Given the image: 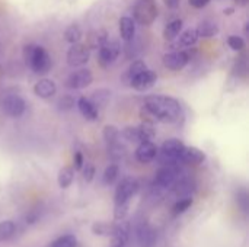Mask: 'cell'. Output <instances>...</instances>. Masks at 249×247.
I'll return each instance as SVG.
<instances>
[{
  "label": "cell",
  "instance_id": "6da1fadb",
  "mask_svg": "<svg viewBox=\"0 0 249 247\" xmlns=\"http://www.w3.org/2000/svg\"><path fill=\"white\" fill-rule=\"evenodd\" d=\"M144 109L155 121L163 124H178L184 118V109L181 103L175 98L165 95L147 96L144 100Z\"/></svg>",
  "mask_w": 249,
  "mask_h": 247
},
{
  "label": "cell",
  "instance_id": "ac0fdd59",
  "mask_svg": "<svg viewBox=\"0 0 249 247\" xmlns=\"http://www.w3.org/2000/svg\"><path fill=\"white\" fill-rule=\"evenodd\" d=\"M108 41V33L105 29H95L88 35L86 45L89 49H99Z\"/></svg>",
  "mask_w": 249,
  "mask_h": 247
},
{
  "label": "cell",
  "instance_id": "7a4b0ae2",
  "mask_svg": "<svg viewBox=\"0 0 249 247\" xmlns=\"http://www.w3.org/2000/svg\"><path fill=\"white\" fill-rule=\"evenodd\" d=\"M23 60H25V64L35 74H39V76L47 74L53 66L50 54L41 45H34V44L26 45L23 48Z\"/></svg>",
  "mask_w": 249,
  "mask_h": 247
},
{
  "label": "cell",
  "instance_id": "d4e9b609",
  "mask_svg": "<svg viewBox=\"0 0 249 247\" xmlns=\"http://www.w3.org/2000/svg\"><path fill=\"white\" fill-rule=\"evenodd\" d=\"M109 95L111 92L107 89H98L92 93V99H89L96 108H104L107 105V102L109 100Z\"/></svg>",
  "mask_w": 249,
  "mask_h": 247
},
{
  "label": "cell",
  "instance_id": "9a60e30c",
  "mask_svg": "<svg viewBox=\"0 0 249 247\" xmlns=\"http://www.w3.org/2000/svg\"><path fill=\"white\" fill-rule=\"evenodd\" d=\"M206 160V153L197 147H184L181 153V162L187 165H201Z\"/></svg>",
  "mask_w": 249,
  "mask_h": 247
},
{
  "label": "cell",
  "instance_id": "d590c367",
  "mask_svg": "<svg viewBox=\"0 0 249 247\" xmlns=\"http://www.w3.org/2000/svg\"><path fill=\"white\" fill-rule=\"evenodd\" d=\"M127 213H128V204H125V205H115V211H114V215H115V218L120 221H123L124 218H125V215H127Z\"/></svg>",
  "mask_w": 249,
  "mask_h": 247
},
{
  "label": "cell",
  "instance_id": "d6a6232c",
  "mask_svg": "<svg viewBox=\"0 0 249 247\" xmlns=\"http://www.w3.org/2000/svg\"><path fill=\"white\" fill-rule=\"evenodd\" d=\"M228 45L233 49V51H242L245 48V41L242 36L239 35H231L228 38Z\"/></svg>",
  "mask_w": 249,
  "mask_h": 247
},
{
  "label": "cell",
  "instance_id": "4fadbf2b",
  "mask_svg": "<svg viewBox=\"0 0 249 247\" xmlns=\"http://www.w3.org/2000/svg\"><path fill=\"white\" fill-rule=\"evenodd\" d=\"M175 183H177L175 166H163L155 176V185L160 189L172 188Z\"/></svg>",
  "mask_w": 249,
  "mask_h": 247
},
{
  "label": "cell",
  "instance_id": "ba28073f",
  "mask_svg": "<svg viewBox=\"0 0 249 247\" xmlns=\"http://www.w3.org/2000/svg\"><path fill=\"white\" fill-rule=\"evenodd\" d=\"M3 112L10 118H19L26 111V102L19 95H9L1 100Z\"/></svg>",
  "mask_w": 249,
  "mask_h": 247
},
{
  "label": "cell",
  "instance_id": "74e56055",
  "mask_svg": "<svg viewBox=\"0 0 249 247\" xmlns=\"http://www.w3.org/2000/svg\"><path fill=\"white\" fill-rule=\"evenodd\" d=\"M209 1H210V0H188V3H190L193 7H196V9H201V7H204V6H207Z\"/></svg>",
  "mask_w": 249,
  "mask_h": 247
},
{
  "label": "cell",
  "instance_id": "ab89813d",
  "mask_svg": "<svg viewBox=\"0 0 249 247\" xmlns=\"http://www.w3.org/2000/svg\"><path fill=\"white\" fill-rule=\"evenodd\" d=\"M238 6H241V7H244V6H247L248 4V0H233Z\"/></svg>",
  "mask_w": 249,
  "mask_h": 247
},
{
  "label": "cell",
  "instance_id": "44dd1931",
  "mask_svg": "<svg viewBox=\"0 0 249 247\" xmlns=\"http://www.w3.org/2000/svg\"><path fill=\"white\" fill-rule=\"evenodd\" d=\"M182 31V20L181 19H175L172 22H169L163 31V38L166 41H174Z\"/></svg>",
  "mask_w": 249,
  "mask_h": 247
},
{
  "label": "cell",
  "instance_id": "b9f144b4",
  "mask_svg": "<svg viewBox=\"0 0 249 247\" xmlns=\"http://www.w3.org/2000/svg\"><path fill=\"white\" fill-rule=\"evenodd\" d=\"M233 9H225V15H232Z\"/></svg>",
  "mask_w": 249,
  "mask_h": 247
},
{
  "label": "cell",
  "instance_id": "8d00e7d4",
  "mask_svg": "<svg viewBox=\"0 0 249 247\" xmlns=\"http://www.w3.org/2000/svg\"><path fill=\"white\" fill-rule=\"evenodd\" d=\"M83 165H85L83 154H82L80 151H76V153L73 154V169H74V170H82Z\"/></svg>",
  "mask_w": 249,
  "mask_h": 247
},
{
  "label": "cell",
  "instance_id": "4316f807",
  "mask_svg": "<svg viewBox=\"0 0 249 247\" xmlns=\"http://www.w3.org/2000/svg\"><path fill=\"white\" fill-rule=\"evenodd\" d=\"M198 38L200 36H198V33H197L196 29H187V31H184L179 35L178 45H181V47H191V45H194L197 42Z\"/></svg>",
  "mask_w": 249,
  "mask_h": 247
},
{
  "label": "cell",
  "instance_id": "7c38bea8",
  "mask_svg": "<svg viewBox=\"0 0 249 247\" xmlns=\"http://www.w3.org/2000/svg\"><path fill=\"white\" fill-rule=\"evenodd\" d=\"M158 156V147L152 140L147 141H142L139 143V147L136 148V159L137 162L147 165L150 162H153Z\"/></svg>",
  "mask_w": 249,
  "mask_h": 247
},
{
  "label": "cell",
  "instance_id": "1f68e13d",
  "mask_svg": "<svg viewBox=\"0 0 249 247\" xmlns=\"http://www.w3.org/2000/svg\"><path fill=\"white\" fill-rule=\"evenodd\" d=\"M191 205H193V199H191V198L179 199V201L174 205V208H172V214H174V215H179V214L185 213Z\"/></svg>",
  "mask_w": 249,
  "mask_h": 247
},
{
  "label": "cell",
  "instance_id": "60d3db41",
  "mask_svg": "<svg viewBox=\"0 0 249 247\" xmlns=\"http://www.w3.org/2000/svg\"><path fill=\"white\" fill-rule=\"evenodd\" d=\"M112 247H125V243H120V242H114Z\"/></svg>",
  "mask_w": 249,
  "mask_h": 247
},
{
  "label": "cell",
  "instance_id": "30bf717a",
  "mask_svg": "<svg viewBox=\"0 0 249 247\" xmlns=\"http://www.w3.org/2000/svg\"><path fill=\"white\" fill-rule=\"evenodd\" d=\"M156 80H158L156 71H153V70H150V68H146V70L142 71L139 76H136V77L130 82V84H131V87L136 89L137 92H146V90H149L150 87L155 86Z\"/></svg>",
  "mask_w": 249,
  "mask_h": 247
},
{
  "label": "cell",
  "instance_id": "83f0119b",
  "mask_svg": "<svg viewBox=\"0 0 249 247\" xmlns=\"http://www.w3.org/2000/svg\"><path fill=\"white\" fill-rule=\"evenodd\" d=\"M77 246V240L74 236L71 234H66V236H61L58 239H55L53 243H50L48 247H76Z\"/></svg>",
  "mask_w": 249,
  "mask_h": 247
},
{
  "label": "cell",
  "instance_id": "ffe728a7",
  "mask_svg": "<svg viewBox=\"0 0 249 247\" xmlns=\"http://www.w3.org/2000/svg\"><path fill=\"white\" fill-rule=\"evenodd\" d=\"M123 137L127 140V141H130V143H142V141H147L146 138H144V134H143V130H142V127L139 125V127H125L124 130H123Z\"/></svg>",
  "mask_w": 249,
  "mask_h": 247
},
{
  "label": "cell",
  "instance_id": "9c48e42d",
  "mask_svg": "<svg viewBox=\"0 0 249 247\" xmlns=\"http://www.w3.org/2000/svg\"><path fill=\"white\" fill-rule=\"evenodd\" d=\"M93 82V74L90 70L88 68H79L76 71H73L67 80H66V86L69 89H73V90H80V89H85L88 87L90 83Z\"/></svg>",
  "mask_w": 249,
  "mask_h": 247
},
{
  "label": "cell",
  "instance_id": "603a6c76",
  "mask_svg": "<svg viewBox=\"0 0 249 247\" xmlns=\"http://www.w3.org/2000/svg\"><path fill=\"white\" fill-rule=\"evenodd\" d=\"M147 68V66H146V63L144 61H142V60H136V61H133L130 66H128V68L125 70V74H124V80H127L128 83L136 77V76H139L142 71H144Z\"/></svg>",
  "mask_w": 249,
  "mask_h": 247
},
{
  "label": "cell",
  "instance_id": "2e32d148",
  "mask_svg": "<svg viewBox=\"0 0 249 247\" xmlns=\"http://www.w3.org/2000/svg\"><path fill=\"white\" fill-rule=\"evenodd\" d=\"M120 35L125 42H131L136 35V22L130 16H123L118 22Z\"/></svg>",
  "mask_w": 249,
  "mask_h": 247
},
{
  "label": "cell",
  "instance_id": "5bb4252c",
  "mask_svg": "<svg viewBox=\"0 0 249 247\" xmlns=\"http://www.w3.org/2000/svg\"><path fill=\"white\" fill-rule=\"evenodd\" d=\"M34 93L41 99H50L57 93V84L51 79H39L34 86Z\"/></svg>",
  "mask_w": 249,
  "mask_h": 247
},
{
  "label": "cell",
  "instance_id": "e0dca14e",
  "mask_svg": "<svg viewBox=\"0 0 249 247\" xmlns=\"http://www.w3.org/2000/svg\"><path fill=\"white\" fill-rule=\"evenodd\" d=\"M77 108H79V112L82 114V116L88 121H96L98 119V115H99V111L98 108L85 96L79 98L77 100Z\"/></svg>",
  "mask_w": 249,
  "mask_h": 247
},
{
  "label": "cell",
  "instance_id": "8fae6325",
  "mask_svg": "<svg viewBox=\"0 0 249 247\" xmlns=\"http://www.w3.org/2000/svg\"><path fill=\"white\" fill-rule=\"evenodd\" d=\"M190 61V57L185 51H172L163 55V66L172 71L182 70Z\"/></svg>",
  "mask_w": 249,
  "mask_h": 247
},
{
  "label": "cell",
  "instance_id": "f35d334b",
  "mask_svg": "<svg viewBox=\"0 0 249 247\" xmlns=\"http://www.w3.org/2000/svg\"><path fill=\"white\" fill-rule=\"evenodd\" d=\"M163 3L169 7V9H177L181 3V0H163Z\"/></svg>",
  "mask_w": 249,
  "mask_h": 247
},
{
  "label": "cell",
  "instance_id": "4dcf8cb0",
  "mask_svg": "<svg viewBox=\"0 0 249 247\" xmlns=\"http://www.w3.org/2000/svg\"><path fill=\"white\" fill-rule=\"evenodd\" d=\"M137 234H139V242L142 243V246L149 247V245H152V242H153V236H152V230H150L147 226H142V227H139Z\"/></svg>",
  "mask_w": 249,
  "mask_h": 247
},
{
  "label": "cell",
  "instance_id": "f546056e",
  "mask_svg": "<svg viewBox=\"0 0 249 247\" xmlns=\"http://www.w3.org/2000/svg\"><path fill=\"white\" fill-rule=\"evenodd\" d=\"M15 230H16L15 223H12V221H1L0 223V242L9 240L13 236Z\"/></svg>",
  "mask_w": 249,
  "mask_h": 247
},
{
  "label": "cell",
  "instance_id": "3957f363",
  "mask_svg": "<svg viewBox=\"0 0 249 247\" xmlns=\"http://www.w3.org/2000/svg\"><path fill=\"white\" fill-rule=\"evenodd\" d=\"M134 22L143 26L152 25L158 17V6L155 0H137L133 9Z\"/></svg>",
  "mask_w": 249,
  "mask_h": 247
},
{
  "label": "cell",
  "instance_id": "e575fe53",
  "mask_svg": "<svg viewBox=\"0 0 249 247\" xmlns=\"http://www.w3.org/2000/svg\"><path fill=\"white\" fill-rule=\"evenodd\" d=\"M58 106H60V109H63V111H69V109H71V108L74 106V99H73L71 96H63V98L58 100Z\"/></svg>",
  "mask_w": 249,
  "mask_h": 247
},
{
  "label": "cell",
  "instance_id": "cb8c5ba5",
  "mask_svg": "<svg viewBox=\"0 0 249 247\" xmlns=\"http://www.w3.org/2000/svg\"><path fill=\"white\" fill-rule=\"evenodd\" d=\"M82 36H83V33H82V29H80L79 25H74V23H73V25L67 26L66 31H64V39H66L69 44L80 42Z\"/></svg>",
  "mask_w": 249,
  "mask_h": 247
},
{
  "label": "cell",
  "instance_id": "5b68a950",
  "mask_svg": "<svg viewBox=\"0 0 249 247\" xmlns=\"http://www.w3.org/2000/svg\"><path fill=\"white\" fill-rule=\"evenodd\" d=\"M139 191V182L133 178H125L120 182V185L115 189V205H125L128 201L137 194Z\"/></svg>",
  "mask_w": 249,
  "mask_h": 247
},
{
  "label": "cell",
  "instance_id": "7402d4cb",
  "mask_svg": "<svg viewBox=\"0 0 249 247\" xmlns=\"http://www.w3.org/2000/svg\"><path fill=\"white\" fill-rule=\"evenodd\" d=\"M73 179H74V169H73V167L66 166V167H63V169H60L57 181H58V186H60L61 189L69 188V186L73 183Z\"/></svg>",
  "mask_w": 249,
  "mask_h": 247
},
{
  "label": "cell",
  "instance_id": "836d02e7",
  "mask_svg": "<svg viewBox=\"0 0 249 247\" xmlns=\"http://www.w3.org/2000/svg\"><path fill=\"white\" fill-rule=\"evenodd\" d=\"M82 170H83V179H85L88 183L92 182V179H93V176H95V166L90 165V163H86V165H83Z\"/></svg>",
  "mask_w": 249,
  "mask_h": 247
},
{
  "label": "cell",
  "instance_id": "52a82bcc",
  "mask_svg": "<svg viewBox=\"0 0 249 247\" xmlns=\"http://www.w3.org/2000/svg\"><path fill=\"white\" fill-rule=\"evenodd\" d=\"M90 58V49L86 44H71V47L67 51V64L70 67H82L85 66Z\"/></svg>",
  "mask_w": 249,
  "mask_h": 247
},
{
  "label": "cell",
  "instance_id": "8992f818",
  "mask_svg": "<svg viewBox=\"0 0 249 247\" xmlns=\"http://www.w3.org/2000/svg\"><path fill=\"white\" fill-rule=\"evenodd\" d=\"M121 52V47L117 41H107L99 49H98V63L101 67L107 68L111 64L115 63Z\"/></svg>",
  "mask_w": 249,
  "mask_h": 247
},
{
  "label": "cell",
  "instance_id": "d6986e66",
  "mask_svg": "<svg viewBox=\"0 0 249 247\" xmlns=\"http://www.w3.org/2000/svg\"><path fill=\"white\" fill-rule=\"evenodd\" d=\"M196 31H197L198 36H203V38H212V36L217 35V32H219V26H217V23H216V22H213V20H210V19H206V20L200 22V25H198V28H197Z\"/></svg>",
  "mask_w": 249,
  "mask_h": 247
},
{
  "label": "cell",
  "instance_id": "f1b7e54d",
  "mask_svg": "<svg viewBox=\"0 0 249 247\" xmlns=\"http://www.w3.org/2000/svg\"><path fill=\"white\" fill-rule=\"evenodd\" d=\"M118 173H120V167L117 165H109L105 172H104V176H102V181L105 185H112L117 178H118Z\"/></svg>",
  "mask_w": 249,
  "mask_h": 247
},
{
  "label": "cell",
  "instance_id": "277c9868",
  "mask_svg": "<svg viewBox=\"0 0 249 247\" xmlns=\"http://www.w3.org/2000/svg\"><path fill=\"white\" fill-rule=\"evenodd\" d=\"M185 144L179 138H168L160 147V157L165 166H177L181 162V153Z\"/></svg>",
  "mask_w": 249,
  "mask_h": 247
},
{
  "label": "cell",
  "instance_id": "484cf974",
  "mask_svg": "<svg viewBox=\"0 0 249 247\" xmlns=\"http://www.w3.org/2000/svg\"><path fill=\"white\" fill-rule=\"evenodd\" d=\"M104 140L108 144V147L118 144V140H120V131H118V128L114 127V125H105L104 127Z\"/></svg>",
  "mask_w": 249,
  "mask_h": 247
}]
</instances>
